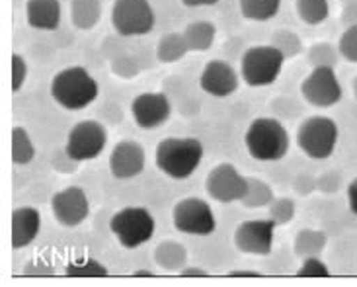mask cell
Returning a JSON list of instances; mask_svg holds the SVG:
<instances>
[{
    "label": "cell",
    "mask_w": 357,
    "mask_h": 287,
    "mask_svg": "<svg viewBox=\"0 0 357 287\" xmlns=\"http://www.w3.org/2000/svg\"><path fill=\"white\" fill-rule=\"evenodd\" d=\"M203 159V145L193 137H168L156 145V168L174 180L190 178Z\"/></svg>",
    "instance_id": "1"
},
{
    "label": "cell",
    "mask_w": 357,
    "mask_h": 287,
    "mask_svg": "<svg viewBox=\"0 0 357 287\" xmlns=\"http://www.w3.org/2000/svg\"><path fill=\"white\" fill-rule=\"evenodd\" d=\"M100 94L96 78L84 67H67L51 80V96L61 108L78 112L90 105Z\"/></svg>",
    "instance_id": "2"
},
{
    "label": "cell",
    "mask_w": 357,
    "mask_h": 287,
    "mask_svg": "<svg viewBox=\"0 0 357 287\" xmlns=\"http://www.w3.org/2000/svg\"><path fill=\"white\" fill-rule=\"evenodd\" d=\"M244 143L252 159L260 163L281 161L289 153V133L273 117H256L244 135Z\"/></svg>",
    "instance_id": "3"
},
{
    "label": "cell",
    "mask_w": 357,
    "mask_h": 287,
    "mask_svg": "<svg viewBox=\"0 0 357 287\" xmlns=\"http://www.w3.org/2000/svg\"><path fill=\"white\" fill-rule=\"evenodd\" d=\"M109 230L119 240V244L127 250H135L153 239L155 235V219L151 211L139 205H129L119 209L109 219Z\"/></svg>",
    "instance_id": "4"
},
{
    "label": "cell",
    "mask_w": 357,
    "mask_h": 287,
    "mask_svg": "<svg viewBox=\"0 0 357 287\" xmlns=\"http://www.w3.org/2000/svg\"><path fill=\"white\" fill-rule=\"evenodd\" d=\"M338 125L326 115H312L297 129V145L303 153L314 161L330 159L338 145Z\"/></svg>",
    "instance_id": "5"
},
{
    "label": "cell",
    "mask_w": 357,
    "mask_h": 287,
    "mask_svg": "<svg viewBox=\"0 0 357 287\" xmlns=\"http://www.w3.org/2000/svg\"><path fill=\"white\" fill-rule=\"evenodd\" d=\"M287 59L283 57L280 49L273 45H254L246 49L242 55L241 77L248 87H268L273 84L280 77L283 63Z\"/></svg>",
    "instance_id": "6"
},
{
    "label": "cell",
    "mask_w": 357,
    "mask_h": 287,
    "mask_svg": "<svg viewBox=\"0 0 357 287\" xmlns=\"http://www.w3.org/2000/svg\"><path fill=\"white\" fill-rule=\"evenodd\" d=\"M155 22V10L149 0H116L112 6V26L123 38L151 34Z\"/></svg>",
    "instance_id": "7"
},
{
    "label": "cell",
    "mask_w": 357,
    "mask_h": 287,
    "mask_svg": "<svg viewBox=\"0 0 357 287\" xmlns=\"http://www.w3.org/2000/svg\"><path fill=\"white\" fill-rule=\"evenodd\" d=\"M172 223L183 235L209 237L215 233L217 221L211 205L202 198H183L172 209Z\"/></svg>",
    "instance_id": "8"
},
{
    "label": "cell",
    "mask_w": 357,
    "mask_h": 287,
    "mask_svg": "<svg viewBox=\"0 0 357 287\" xmlns=\"http://www.w3.org/2000/svg\"><path fill=\"white\" fill-rule=\"evenodd\" d=\"M106 127L100 124V122L86 119V122L77 124L70 131H68L65 149H67V153L70 154L75 161L84 163V161H92V159L100 156V153L106 149Z\"/></svg>",
    "instance_id": "9"
},
{
    "label": "cell",
    "mask_w": 357,
    "mask_h": 287,
    "mask_svg": "<svg viewBox=\"0 0 357 287\" xmlns=\"http://www.w3.org/2000/svg\"><path fill=\"white\" fill-rule=\"evenodd\" d=\"M303 98L314 108H332L342 100V84L336 77V68L314 67L301 84Z\"/></svg>",
    "instance_id": "10"
},
{
    "label": "cell",
    "mask_w": 357,
    "mask_h": 287,
    "mask_svg": "<svg viewBox=\"0 0 357 287\" xmlns=\"http://www.w3.org/2000/svg\"><path fill=\"white\" fill-rule=\"evenodd\" d=\"M275 223L268 219H250L242 221L234 229V246L242 254H256V256H268L273 249V233Z\"/></svg>",
    "instance_id": "11"
},
{
    "label": "cell",
    "mask_w": 357,
    "mask_h": 287,
    "mask_svg": "<svg viewBox=\"0 0 357 287\" xmlns=\"http://www.w3.org/2000/svg\"><path fill=\"white\" fill-rule=\"evenodd\" d=\"M246 186H248V178L242 176L234 164L222 163L217 164L211 172L207 174L205 180V190L219 203H234L241 201L246 193Z\"/></svg>",
    "instance_id": "12"
},
{
    "label": "cell",
    "mask_w": 357,
    "mask_h": 287,
    "mask_svg": "<svg viewBox=\"0 0 357 287\" xmlns=\"http://www.w3.org/2000/svg\"><path fill=\"white\" fill-rule=\"evenodd\" d=\"M51 209H53L55 219L63 227L73 229L86 221L88 213H90V203H88L86 193L82 188L68 186L51 198Z\"/></svg>",
    "instance_id": "13"
},
{
    "label": "cell",
    "mask_w": 357,
    "mask_h": 287,
    "mask_svg": "<svg viewBox=\"0 0 357 287\" xmlns=\"http://www.w3.org/2000/svg\"><path fill=\"white\" fill-rule=\"evenodd\" d=\"M131 114L141 129H156L168 122L172 114V105L162 92H145L133 100Z\"/></svg>",
    "instance_id": "14"
},
{
    "label": "cell",
    "mask_w": 357,
    "mask_h": 287,
    "mask_svg": "<svg viewBox=\"0 0 357 287\" xmlns=\"http://www.w3.org/2000/svg\"><path fill=\"white\" fill-rule=\"evenodd\" d=\"M145 170V149L137 141H119L109 154V172L117 180L135 178Z\"/></svg>",
    "instance_id": "15"
},
{
    "label": "cell",
    "mask_w": 357,
    "mask_h": 287,
    "mask_svg": "<svg viewBox=\"0 0 357 287\" xmlns=\"http://www.w3.org/2000/svg\"><path fill=\"white\" fill-rule=\"evenodd\" d=\"M199 84L203 92H207L209 96L227 98L238 90V75L227 61L215 59L203 67Z\"/></svg>",
    "instance_id": "16"
},
{
    "label": "cell",
    "mask_w": 357,
    "mask_h": 287,
    "mask_svg": "<svg viewBox=\"0 0 357 287\" xmlns=\"http://www.w3.org/2000/svg\"><path fill=\"white\" fill-rule=\"evenodd\" d=\"M41 229V215L36 207H16L12 211V249L20 250L29 246L38 239Z\"/></svg>",
    "instance_id": "17"
},
{
    "label": "cell",
    "mask_w": 357,
    "mask_h": 287,
    "mask_svg": "<svg viewBox=\"0 0 357 287\" xmlns=\"http://www.w3.org/2000/svg\"><path fill=\"white\" fill-rule=\"evenodd\" d=\"M61 2L59 0H28L26 18L33 29L53 31L61 24Z\"/></svg>",
    "instance_id": "18"
},
{
    "label": "cell",
    "mask_w": 357,
    "mask_h": 287,
    "mask_svg": "<svg viewBox=\"0 0 357 287\" xmlns=\"http://www.w3.org/2000/svg\"><path fill=\"white\" fill-rule=\"evenodd\" d=\"M100 18H102L100 0H70V20L77 29L88 31L96 28Z\"/></svg>",
    "instance_id": "19"
},
{
    "label": "cell",
    "mask_w": 357,
    "mask_h": 287,
    "mask_svg": "<svg viewBox=\"0 0 357 287\" xmlns=\"http://www.w3.org/2000/svg\"><path fill=\"white\" fill-rule=\"evenodd\" d=\"M188 53H192L190 45L183 38V34H178V31L166 34L156 43V59L165 65H172V63L182 61Z\"/></svg>",
    "instance_id": "20"
},
{
    "label": "cell",
    "mask_w": 357,
    "mask_h": 287,
    "mask_svg": "<svg viewBox=\"0 0 357 287\" xmlns=\"http://www.w3.org/2000/svg\"><path fill=\"white\" fill-rule=\"evenodd\" d=\"M155 262L165 272H180L188 264V250L176 240H165L156 246Z\"/></svg>",
    "instance_id": "21"
},
{
    "label": "cell",
    "mask_w": 357,
    "mask_h": 287,
    "mask_svg": "<svg viewBox=\"0 0 357 287\" xmlns=\"http://www.w3.org/2000/svg\"><path fill=\"white\" fill-rule=\"evenodd\" d=\"M182 34L188 41V45H190V51L202 53V51H209L213 47L215 38H217V28L211 22L199 20V22L188 24Z\"/></svg>",
    "instance_id": "22"
},
{
    "label": "cell",
    "mask_w": 357,
    "mask_h": 287,
    "mask_svg": "<svg viewBox=\"0 0 357 287\" xmlns=\"http://www.w3.org/2000/svg\"><path fill=\"white\" fill-rule=\"evenodd\" d=\"M328 244V237L317 229H303L297 233L295 242H293V250L301 260L312 258V256H320Z\"/></svg>",
    "instance_id": "23"
},
{
    "label": "cell",
    "mask_w": 357,
    "mask_h": 287,
    "mask_svg": "<svg viewBox=\"0 0 357 287\" xmlns=\"http://www.w3.org/2000/svg\"><path fill=\"white\" fill-rule=\"evenodd\" d=\"M241 14L252 22H268L280 12L281 0H238Z\"/></svg>",
    "instance_id": "24"
},
{
    "label": "cell",
    "mask_w": 357,
    "mask_h": 287,
    "mask_svg": "<svg viewBox=\"0 0 357 287\" xmlns=\"http://www.w3.org/2000/svg\"><path fill=\"white\" fill-rule=\"evenodd\" d=\"M36 159V145L31 141L29 133L16 125L12 129V163L18 166H26Z\"/></svg>",
    "instance_id": "25"
},
{
    "label": "cell",
    "mask_w": 357,
    "mask_h": 287,
    "mask_svg": "<svg viewBox=\"0 0 357 287\" xmlns=\"http://www.w3.org/2000/svg\"><path fill=\"white\" fill-rule=\"evenodd\" d=\"M273 201V190L268 182H264L260 178H248L246 193L241 200V203L248 209H260L266 207Z\"/></svg>",
    "instance_id": "26"
},
{
    "label": "cell",
    "mask_w": 357,
    "mask_h": 287,
    "mask_svg": "<svg viewBox=\"0 0 357 287\" xmlns=\"http://www.w3.org/2000/svg\"><path fill=\"white\" fill-rule=\"evenodd\" d=\"M295 10L307 26H319L330 16L328 0H295Z\"/></svg>",
    "instance_id": "27"
},
{
    "label": "cell",
    "mask_w": 357,
    "mask_h": 287,
    "mask_svg": "<svg viewBox=\"0 0 357 287\" xmlns=\"http://www.w3.org/2000/svg\"><path fill=\"white\" fill-rule=\"evenodd\" d=\"M270 45L280 49L281 53H283V57L287 59V61L299 57L301 53H303V41H301V38L293 29L287 28H278L275 31H271Z\"/></svg>",
    "instance_id": "28"
},
{
    "label": "cell",
    "mask_w": 357,
    "mask_h": 287,
    "mask_svg": "<svg viewBox=\"0 0 357 287\" xmlns=\"http://www.w3.org/2000/svg\"><path fill=\"white\" fill-rule=\"evenodd\" d=\"M340 51L338 45H332L328 41H319V43H312L307 53L310 67H332L336 68L340 61Z\"/></svg>",
    "instance_id": "29"
},
{
    "label": "cell",
    "mask_w": 357,
    "mask_h": 287,
    "mask_svg": "<svg viewBox=\"0 0 357 287\" xmlns=\"http://www.w3.org/2000/svg\"><path fill=\"white\" fill-rule=\"evenodd\" d=\"M65 274L70 278H106L107 268L94 258L75 260L65 268Z\"/></svg>",
    "instance_id": "30"
},
{
    "label": "cell",
    "mask_w": 357,
    "mask_h": 287,
    "mask_svg": "<svg viewBox=\"0 0 357 287\" xmlns=\"http://www.w3.org/2000/svg\"><path fill=\"white\" fill-rule=\"evenodd\" d=\"M109 68L114 73V77L123 78V80H133L141 75V63L139 59L133 57V55H117V57L112 59L109 63Z\"/></svg>",
    "instance_id": "31"
},
{
    "label": "cell",
    "mask_w": 357,
    "mask_h": 287,
    "mask_svg": "<svg viewBox=\"0 0 357 287\" xmlns=\"http://www.w3.org/2000/svg\"><path fill=\"white\" fill-rule=\"evenodd\" d=\"M295 201L289 200V198H278L270 203V219L275 223V225H287L295 217Z\"/></svg>",
    "instance_id": "32"
},
{
    "label": "cell",
    "mask_w": 357,
    "mask_h": 287,
    "mask_svg": "<svg viewBox=\"0 0 357 287\" xmlns=\"http://www.w3.org/2000/svg\"><path fill=\"white\" fill-rule=\"evenodd\" d=\"M338 51L342 59L357 65V26L344 29V34L340 36Z\"/></svg>",
    "instance_id": "33"
},
{
    "label": "cell",
    "mask_w": 357,
    "mask_h": 287,
    "mask_svg": "<svg viewBox=\"0 0 357 287\" xmlns=\"http://www.w3.org/2000/svg\"><path fill=\"white\" fill-rule=\"evenodd\" d=\"M299 278H328L330 270L328 266L320 260V256H312V258H305L301 268L297 270Z\"/></svg>",
    "instance_id": "34"
},
{
    "label": "cell",
    "mask_w": 357,
    "mask_h": 287,
    "mask_svg": "<svg viewBox=\"0 0 357 287\" xmlns=\"http://www.w3.org/2000/svg\"><path fill=\"white\" fill-rule=\"evenodd\" d=\"M78 161H75L70 154L67 153V149H57L53 156H51V166L53 170H57L61 174H73L77 172L78 168Z\"/></svg>",
    "instance_id": "35"
},
{
    "label": "cell",
    "mask_w": 357,
    "mask_h": 287,
    "mask_svg": "<svg viewBox=\"0 0 357 287\" xmlns=\"http://www.w3.org/2000/svg\"><path fill=\"white\" fill-rule=\"evenodd\" d=\"M28 78V65H26V59L14 53L12 55V92H20V88L24 87Z\"/></svg>",
    "instance_id": "36"
},
{
    "label": "cell",
    "mask_w": 357,
    "mask_h": 287,
    "mask_svg": "<svg viewBox=\"0 0 357 287\" xmlns=\"http://www.w3.org/2000/svg\"><path fill=\"white\" fill-rule=\"evenodd\" d=\"M342 186V176L336 170H330V172L320 174L317 178V190L324 191V193H336Z\"/></svg>",
    "instance_id": "37"
},
{
    "label": "cell",
    "mask_w": 357,
    "mask_h": 287,
    "mask_svg": "<svg viewBox=\"0 0 357 287\" xmlns=\"http://www.w3.org/2000/svg\"><path fill=\"white\" fill-rule=\"evenodd\" d=\"M295 190L301 196H309V193L317 190V178H312L310 174H301L295 180Z\"/></svg>",
    "instance_id": "38"
},
{
    "label": "cell",
    "mask_w": 357,
    "mask_h": 287,
    "mask_svg": "<svg viewBox=\"0 0 357 287\" xmlns=\"http://www.w3.org/2000/svg\"><path fill=\"white\" fill-rule=\"evenodd\" d=\"M342 24L346 28H351V26H357V2H349L342 10Z\"/></svg>",
    "instance_id": "39"
},
{
    "label": "cell",
    "mask_w": 357,
    "mask_h": 287,
    "mask_svg": "<svg viewBox=\"0 0 357 287\" xmlns=\"http://www.w3.org/2000/svg\"><path fill=\"white\" fill-rule=\"evenodd\" d=\"M348 205L351 213L357 215V178H354L348 186Z\"/></svg>",
    "instance_id": "40"
},
{
    "label": "cell",
    "mask_w": 357,
    "mask_h": 287,
    "mask_svg": "<svg viewBox=\"0 0 357 287\" xmlns=\"http://www.w3.org/2000/svg\"><path fill=\"white\" fill-rule=\"evenodd\" d=\"M178 274H180V276H183V278H205L209 272L203 268H195V266H185V268L180 270Z\"/></svg>",
    "instance_id": "41"
},
{
    "label": "cell",
    "mask_w": 357,
    "mask_h": 287,
    "mask_svg": "<svg viewBox=\"0 0 357 287\" xmlns=\"http://www.w3.org/2000/svg\"><path fill=\"white\" fill-rule=\"evenodd\" d=\"M229 276L231 278H260L261 274L256 270H232L229 272Z\"/></svg>",
    "instance_id": "42"
},
{
    "label": "cell",
    "mask_w": 357,
    "mask_h": 287,
    "mask_svg": "<svg viewBox=\"0 0 357 287\" xmlns=\"http://www.w3.org/2000/svg\"><path fill=\"white\" fill-rule=\"evenodd\" d=\"M219 0H182L183 6H188V8H199V6H213V4H217Z\"/></svg>",
    "instance_id": "43"
},
{
    "label": "cell",
    "mask_w": 357,
    "mask_h": 287,
    "mask_svg": "<svg viewBox=\"0 0 357 287\" xmlns=\"http://www.w3.org/2000/svg\"><path fill=\"white\" fill-rule=\"evenodd\" d=\"M133 276H137V278H139V276H146V278H155V272H153V270H137Z\"/></svg>",
    "instance_id": "44"
},
{
    "label": "cell",
    "mask_w": 357,
    "mask_h": 287,
    "mask_svg": "<svg viewBox=\"0 0 357 287\" xmlns=\"http://www.w3.org/2000/svg\"><path fill=\"white\" fill-rule=\"evenodd\" d=\"M351 90H354V96H356L357 100V77L354 78V82H351Z\"/></svg>",
    "instance_id": "45"
}]
</instances>
